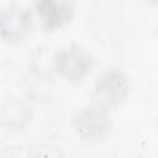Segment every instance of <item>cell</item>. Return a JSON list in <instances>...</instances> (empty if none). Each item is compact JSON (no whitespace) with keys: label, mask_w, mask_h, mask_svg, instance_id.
<instances>
[{"label":"cell","mask_w":158,"mask_h":158,"mask_svg":"<svg viewBox=\"0 0 158 158\" xmlns=\"http://www.w3.org/2000/svg\"><path fill=\"white\" fill-rule=\"evenodd\" d=\"M28 25V17L23 11H10L2 14V35L9 32V37H21Z\"/></svg>","instance_id":"obj_1"},{"label":"cell","mask_w":158,"mask_h":158,"mask_svg":"<svg viewBox=\"0 0 158 158\" xmlns=\"http://www.w3.org/2000/svg\"><path fill=\"white\" fill-rule=\"evenodd\" d=\"M65 4H58L54 1H42L38 4V12L47 27H53L59 25L68 15V9L63 7Z\"/></svg>","instance_id":"obj_2"},{"label":"cell","mask_w":158,"mask_h":158,"mask_svg":"<svg viewBox=\"0 0 158 158\" xmlns=\"http://www.w3.org/2000/svg\"><path fill=\"white\" fill-rule=\"evenodd\" d=\"M88 58L80 56L78 52L65 53L58 62L59 68L67 73L69 78H80L81 73L88 69Z\"/></svg>","instance_id":"obj_3"},{"label":"cell","mask_w":158,"mask_h":158,"mask_svg":"<svg viewBox=\"0 0 158 158\" xmlns=\"http://www.w3.org/2000/svg\"><path fill=\"white\" fill-rule=\"evenodd\" d=\"M125 81L118 78V75H107L106 79L102 80L101 85L98 88V91L105 93L107 100H118L121 98V91L125 90Z\"/></svg>","instance_id":"obj_4"}]
</instances>
